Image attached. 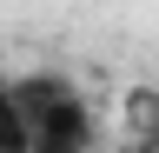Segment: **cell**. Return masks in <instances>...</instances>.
Masks as SVG:
<instances>
[{
    "mask_svg": "<svg viewBox=\"0 0 159 153\" xmlns=\"http://www.w3.org/2000/svg\"><path fill=\"white\" fill-rule=\"evenodd\" d=\"M13 93L27 107V133H33L27 153H86L93 146V113H86V100H80L73 80L27 73V80H13Z\"/></svg>",
    "mask_w": 159,
    "mask_h": 153,
    "instance_id": "cell-1",
    "label": "cell"
},
{
    "mask_svg": "<svg viewBox=\"0 0 159 153\" xmlns=\"http://www.w3.org/2000/svg\"><path fill=\"white\" fill-rule=\"evenodd\" d=\"M33 133H27V107H20L13 80H0V153H27Z\"/></svg>",
    "mask_w": 159,
    "mask_h": 153,
    "instance_id": "cell-2",
    "label": "cell"
}]
</instances>
